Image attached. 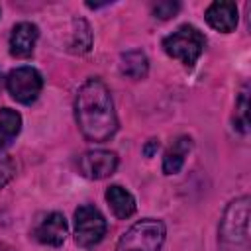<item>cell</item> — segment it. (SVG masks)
Segmentation results:
<instances>
[{
	"mask_svg": "<svg viewBox=\"0 0 251 251\" xmlns=\"http://www.w3.org/2000/svg\"><path fill=\"white\" fill-rule=\"evenodd\" d=\"M206 47L204 33L194 25H180L176 31L163 39V49L169 57L178 59L184 67H192Z\"/></svg>",
	"mask_w": 251,
	"mask_h": 251,
	"instance_id": "cell-4",
	"label": "cell"
},
{
	"mask_svg": "<svg viewBox=\"0 0 251 251\" xmlns=\"http://www.w3.org/2000/svg\"><path fill=\"white\" fill-rule=\"evenodd\" d=\"M92 45V31H90V25L82 20V18H76L75 20V31H73V51L75 53H86Z\"/></svg>",
	"mask_w": 251,
	"mask_h": 251,
	"instance_id": "cell-15",
	"label": "cell"
},
{
	"mask_svg": "<svg viewBox=\"0 0 251 251\" xmlns=\"http://www.w3.org/2000/svg\"><path fill=\"white\" fill-rule=\"evenodd\" d=\"M39 37V29L31 22H20L10 33V53L18 59H25L33 53Z\"/></svg>",
	"mask_w": 251,
	"mask_h": 251,
	"instance_id": "cell-10",
	"label": "cell"
},
{
	"mask_svg": "<svg viewBox=\"0 0 251 251\" xmlns=\"http://www.w3.org/2000/svg\"><path fill=\"white\" fill-rule=\"evenodd\" d=\"M33 233L39 243L59 247V245H63V241L67 237V220L61 212H51L39 222V226L35 227Z\"/></svg>",
	"mask_w": 251,
	"mask_h": 251,
	"instance_id": "cell-9",
	"label": "cell"
},
{
	"mask_svg": "<svg viewBox=\"0 0 251 251\" xmlns=\"http://www.w3.org/2000/svg\"><path fill=\"white\" fill-rule=\"evenodd\" d=\"M235 127L241 133L249 131V92H247V86H243V90L237 98V104H235Z\"/></svg>",
	"mask_w": 251,
	"mask_h": 251,
	"instance_id": "cell-16",
	"label": "cell"
},
{
	"mask_svg": "<svg viewBox=\"0 0 251 251\" xmlns=\"http://www.w3.org/2000/svg\"><path fill=\"white\" fill-rule=\"evenodd\" d=\"M22 129V116L12 108L0 110V149L10 145V141L20 133Z\"/></svg>",
	"mask_w": 251,
	"mask_h": 251,
	"instance_id": "cell-14",
	"label": "cell"
},
{
	"mask_svg": "<svg viewBox=\"0 0 251 251\" xmlns=\"http://www.w3.org/2000/svg\"><path fill=\"white\" fill-rule=\"evenodd\" d=\"M106 202L110 204L114 216L120 218V220H127L129 216L135 214V198L131 196V192H127L120 184L108 186V190H106Z\"/></svg>",
	"mask_w": 251,
	"mask_h": 251,
	"instance_id": "cell-12",
	"label": "cell"
},
{
	"mask_svg": "<svg viewBox=\"0 0 251 251\" xmlns=\"http://www.w3.org/2000/svg\"><path fill=\"white\" fill-rule=\"evenodd\" d=\"M180 10V4L178 2H171V0H161V2H155L151 6V12L155 18L159 20H171L176 16V12Z\"/></svg>",
	"mask_w": 251,
	"mask_h": 251,
	"instance_id": "cell-17",
	"label": "cell"
},
{
	"mask_svg": "<svg viewBox=\"0 0 251 251\" xmlns=\"http://www.w3.org/2000/svg\"><path fill=\"white\" fill-rule=\"evenodd\" d=\"M4 82H6V78H4V75H2V71H0V90H2V86H4Z\"/></svg>",
	"mask_w": 251,
	"mask_h": 251,
	"instance_id": "cell-20",
	"label": "cell"
},
{
	"mask_svg": "<svg viewBox=\"0 0 251 251\" xmlns=\"http://www.w3.org/2000/svg\"><path fill=\"white\" fill-rule=\"evenodd\" d=\"M120 71L129 76V78H145L147 71H149V61H147V55L139 49H133V51H127L122 55L120 59Z\"/></svg>",
	"mask_w": 251,
	"mask_h": 251,
	"instance_id": "cell-13",
	"label": "cell"
},
{
	"mask_svg": "<svg viewBox=\"0 0 251 251\" xmlns=\"http://www.w3.org/2000/svg\"><path fill=\"white\" fill-rule=\"evenodd\" d=\"M118 169V155L106 149H92L78 157V173L90 180H100L114 175Z\"/></svg>",
	"mask_w": 251,
	"mask_h": 251,
	"instance_id": "cell-7",
	"label": "cell"
},
{
	"mask_svg": "<svg viewBox=\"0 0 251 251\" xmlns=\"http://www.w3.org/2000/svg\"><path fill=\"white\" fill-rule=\"evenodd\" d=\"M75 116L78 129L92 143H104L118 131L112 94L100 78H88L76 92Z\"/></svg>",
	"mask_w": 251,
	"mask_h": 251,
	"instance_id": "cell-1",
	"label": "cell"
},
{
	"mask_svg": "<svg viewBox=\"0 0 251 251\" xmlns=\"http://www.w3.org/2000/svg\"><path fill=\"white\" fill-rule=\"evenodd\" d=\"M165 224L155 218H143L135 222L118 241L116 251H161L165 243Z\"/></svg>",
	"mask_w": 251,
	"mask_h": 251,
	"instance_id": "cell-3",
	"label": "cell"
},
{
	"mask_svg": "<svg viewBox=\"0 0 251 251\" xmlns=\"http://www.w3.org/2000/svg\"><path fill=\"white\" fill-rule=\"evenodd\" d=\"M157 149H159V139H149L147 145L143 147V153H145V157H153Z\"/></svg>",
	"mask_w": 251,
	"mask_h": 251,
	"instance_id": "cell-19",
	"label": "cell"
},
{
	"mask_svg": "<svg viewBox=\"0 0 251 251\" xmlns=\"http://www.w3.org/2000/svg\"><path fill=\"white\" fill-rule=\"evenodd\" d=\"M204 18H206L208 25L214 27L216 31L229 33V31L235 29L237 20H239V14H237V6H235V2H229V0H218V2H214V4L208 6Z\"/></svg>",
	"mask_w": 251,
	"mask_h": 251,
	"instance_id": "cell-8",
	"label": "cell"
},
{
	"mask_svg": "<svg viewBox=\"0 0 251 251\" xmlns=\"http://www.w3.org/2000/svg\"><path fill=\"white\" fill-rule=\"evenodd\" d=\"M12 175H14V163H12V159L10 157L0 159V188L12 178Z\"/></svg>",
	"mask_w": 251,
	"mask_h": 251,
	"instance_id": "cell-18",
	"label": "cell"
},
{
	"mask_svg": "<svg viewBox=\"0 0 251 251\" xmlns=\"http://www.w3.org/2000/svg\"><path fill=\"white\" fill-rule=\"evenodd\" d=\"M106 235V220L102 212L90 204L75 210V241L80 247H94Z\"/></svg>",
	"mask_w": 251,
	"mask_h": 251,
	"instance_id": "cell-5",
	"label": "cell"
},
{
	"mask_svg": "<svg viewBox=\"0 0 251 251\" xmlns=\"http://www.w3.org/2000/svg\"><path fill=\"white\" fill-rule=\"evenodd\" d=\"M192 149V139L188 135H180L173 141V145L165 151V157H163V173L165 175H176L184 161H186V155L190 153Z\"/></svg>",
	"mask_w": 251,
	"mask_h": 251,
	"instance_id": "cell-11",
	"label": "cell"
},
{
	"mask_svg": "<svg viewBox=\"0 0 251 251\" xmlns=\"http://www.w3.org/2000/svg\"><path fill=\"white\" fill-rule=\"evenodd\" d=\"M6 88L10 96L20 104H31L39 98L43 88V78L33 67H18L8 73Z\"/></svg>",
	"mask_w": 251,
	"mask_h": 251,
	"instance_id": "cell-6",
	"label": "cell"
},
{
	"mask_svg": "<svg viewBox=\"0 0 251 251\" xmlns=\"http://www.w3.org/2000/svg\"><path fill=\"white\" fill-rule=\"evenodd\" d=\"M220 239L227 251H247L249 245V196H241L224 212Z\"/></svg>",
	"mask_w": 251,
	"mask_h": 251,
	"instance_id": "cell-2",
	"label": "cell"
}]
</instances>
